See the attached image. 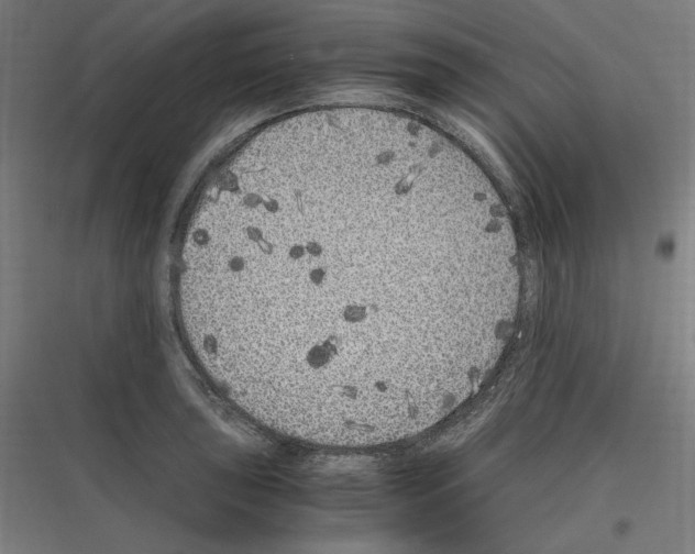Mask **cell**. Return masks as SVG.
Instances as JSON below:
<instances>
[{"label": "cell", "mask_w": 695, "mask_h": 554, "mask_svg": "<svg viewBox=\"0 0 695 554\" xmlns=\"http://www.w3.org/2000/svg\"><path fill=\"white\" fill-rule=\"evenodd\" d=\"M499 277L483 230L426 188L321 168L208 234L200 342L271 397L367 406L440 377L479 336Z\"/></svg>", "instance_id": "1"}]
</instances>
